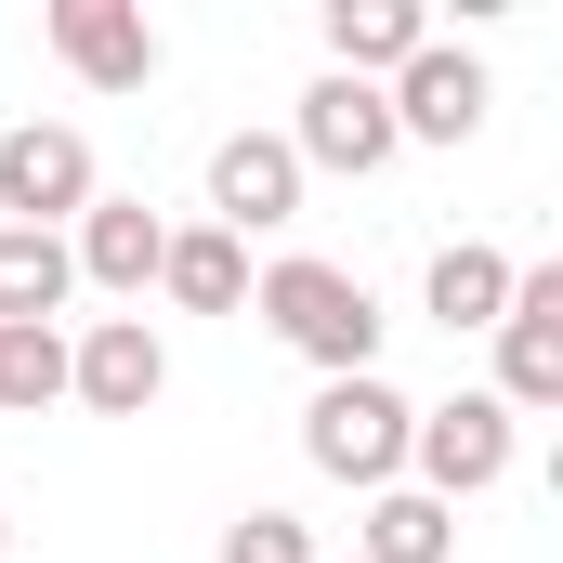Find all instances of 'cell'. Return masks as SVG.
I'll return each instance as SVG.
<instances>
[{
  "label": "cell",
  "mask_w": 563,
  "mask_h": 563,
  "mask_svg": "<svg viewBox=\"0 0 563 563\" xmlns=\"http://www.w3.org/2000/svg\"><path fill=\"white\" fill-rule=\"evenodd\" d=\"M53 53H66L79 92H144V79H157V26H144V0H53Z\"/></svg>",
  "instance_id": "30bf717a"
},
{
  "label": "cell",
  "mask_w": 563,
  "mask_h": 563,
  "mask_svg": "<svg viewBox=\"0 0 563 563\" xmlns=\"http://www.w3.org/2000/svg\"><path fill=\"white\" fill-rule=\"evenodd\" d=\"M92 197H106V170H92V144L66 132V119H13V132H0V223L66 236Z\"/></svg>",
  "instance_id": "277c9868"
},
{
  "label": "cell",
  "mask_w": 563,
  "mask_h": 563,
  "mask_svg": "<svg viewBox=\"0 0 563 563\" xmlns=\"http://www.w3.org/2000/svg\"><path fill=\"white\" fill-rule=\"evenodd\" d=\"M407 394L367 367V380H314V407H301V459L328 472V485H354V498H380V485H407Z\"/></svg>",
  "instance_id": "7a4b0ae2"
},
{
  "label": "cell",
  "mask_w": 563,
  "mask_h": 563,
  "mask_svg": "<svg viewBox=\"0 0 563 563\" xmlns=\"http://www.w3.org/2000/svg\"><path fill=\"white\" fill-rule=\"evenodd\" d=\"M511 250H485V236H459V250H432V276H420V301H432V328L459 341V328H498L511 314Z\"/></svg>",
  "instance_id": "4fadbf2b"
},
{
  "label": "cell",
  "mask_w": 563,
  "mask_h": 563,
  "mask_svg": "<svg viewBox=\"0 0 563 563\" xmlns=\"http://www.w3.org/2000/svg\"><path fill=\"white\" fill-rule=\"evenodd\" d=\"M157 250H170V223H157L144 197H92V210L66 223L79 288H119V301H144V288H157Z\"/></svg>",
  "instance_id": "8fae6325"
},
{
  "label": "cell",
  "mask_w": 563,
  "mask_h": 563,
  "mask_svg": "<svg viewBox=\"0 0 563 563\" xmlns=\"http://www.w3.org/2000/svg\"><path fill=\"white\" fill-rule=\"evenodd\" d=\"M66 301H79L66 236H26V223H0V328H66Z\"/></svg>",
  "instance_id": "9a60e30c"
},
{
  "label": "cell",
  "mask_w": 563,
  "mask_h": 563,
  "mask_svg": "<svg viewBox=\"0 0 563 563\" xmlns=\"http://www.w3.org/2000/svg\"><path fill=\"white\" fill-rule=\"evenodd\" d=\"M288 157H301V184L314 170H341V184H367V170H394L407 144H394V106H380V79H314L301 92V119H288Z\"/></svg>",
  "instance_id": "8992f818"
},
{
  "label": "cell",
  "mask_w": 563,
  "mask_h": 563,
  "mask_svg": "<svg viewBox=\"0 0 563 563\" xmlns=\"http://www.w3.org/2000/svg\"><path fill=\"white\" fill-rule=\"evenodd\" d=\"M380 106H394V144H472L485 132V53L420 40V53L380 79Z\"/></svg>",
  "instance_id": "ba28073f"
},
{
  "label": "cell",
  "mask_w": 563,
  "mask_h": 563,
  "mask_svg": "<svg viewBox=\"0 0 563 563\" xmlns=\"http://www.w3.org/2000/svg\"><path fill=\"white\" fill-rule=\"evenodd\" d=\"M485 341H498V380H485V394H498L511 420H551L563 407V263H525V276H511V314H498Z\"/></svg>",
  "instance_id": "5b68a950"
},
{
  "label": "cell",
  "mask_w": 563,
  "mask_h": 563,
  "mask_svg": "<svg viewBox=\"0 0 563 563\" xmlns=\"http://www.w3.org/2000/svg\"><path fill=\"white\" fill-rule=\"evenodd\" d=\"M250 314L276 328L314 380H367V367H380V328H394V314L367 301V276H341V263H314V250L263 263V276H250Z\"/></svg>",
  "instance_id": "6da1fadb"
},
{
  "label": "cell",
  "mask_w": 563,
  "mask_h": 563,
  "mask_svg": "<svg viewBox=\"0 0 563 563\" xmlns=\"http://www.w3.org/2000/svg\"><path fill=\"white\" fill-rule=\"evenodd\" d=\"M511 459H525V420L498 407V394H445V407H420L407 420V485L420 498H485V485H511Z\"/></svg>",
  "instance_id": "3957f363"
},
{
  "label": "cell",
  "mask_w": 563,
  "mask_h": 563,
  "mask_svg": "<svg viewBox=\"0 0 563 563\" xmlns=\"http://www.w3.org/2000/svg\"><path fill=\"white\" fill-rule=\"evenodd\" d=\"M170 394V341L144 328V314H92L79 341H66V407H92V420H144Z\"/></svg>",
  "instance_id": "52a82bcc"
},
{
  "label": "cell",
  "mask_w": 563,
  "mask_h": 563,
  "mask_svg": "<svg viewBox=\"0 0 563 563\" xmlns=\"http://www.w3.org/2000/svg\"><path fill=\"white\" fill-rule=\"evenodd\" d=\"M354 538H367V563H459V511L420 498V485H380Z\"/></svg>",
  "instance_id": "2e32d148"
},
{
  "label": "cell",
  "mask_w": 563,
  "mask_h": 563,
  "mask_svg": "<svg viewBox=\"0 0 563 563\" xmlns=\"http://www.w3.org/2000/svg\"><path fill=\"white\" fill-rule=\"evenodd\" d=\"M66 407V328H0V420Z\"/></svg>",
  "instance_id": "e0dca14e"
},
{
  "label": "cell",
  "mask_w": 563,
  "mask_h": 563,
  "mask_svg": "<svg viewBox=\"0 0 563 563\" xmlns=\"http://www.w3.org/2000/svg\"><path fill=\"white\" fill-rule=\"evenodd\" d=\"M157 288H170L184 314H250V250H236L223 223H170V250H157Z\"/></svg>",
  "instance_id": "7c38bea8"
},
{
  "label": "cell",
  "mask_w": 563,
  "mask_h": 563,
  "mask_svg": "<svg viewBox=\"0 0 563 563\" xmlns=\"http://www.w3.org/2000/svg\"><path fill=\"white\" fill-rule=\"evenodd\" d=\"M210 223L236 250L276 236V223H301V157H288V132H223L210 144Z\"/></svg>",
  "instance_id": "9c48e42d"
},
{
  "label": "cell",
  "mask_w": 563,
  "mask_h": 563,
  "mask_svg": "<svg viewBox=\"0 0 563 563\" xmlns=\"http://www.w3.org/2000/svg\"><path fill=\"white\" fill-rule=\"evenodd\" d=\"M0 563H13V511H0Z\"/></svg>",
  "instance_id": "d6986e66"
},
{
  "label": "cell",
  "mask_w": 563,
  "mask_h": 563,
  "mask_svg": "<svg viewBox=\"0 0 563 563\" xmlns=\"http://www.w3.org/2000/svg\"><path fill=\"white\" fill-rule=\"evenodd\" d=\"M420 40H432L420 0H328V66H341V79H394Z\"/></svg>",
  "instance_id": "5bb4252c"
},
{
  "label": "cell",
  "mask_w": 563,
  "mask_h": 563,
  "mask_svg": "<svg viewBox=\"0 0 563 563\" xmlns=\"http://www.w3.org/2000/svg\"><path fill=\"white\" fill-rule=\"evenodd\" d=\"M223 563H314V525L301 511H236L223 525Z\"/></svg>",
  "instance_id": "ac0fdd59"
}]
</instances>
